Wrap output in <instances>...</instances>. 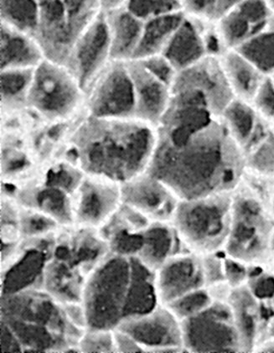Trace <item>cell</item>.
Instances as JSON below:
<instances>
[{"mask_svg": "<svg viewBox=\"0 0 274 353\" xmlns=\"http://www.w3.org/2000/svg\"><path fill=\"white\" fill-rule=\"evenodd\" d=\"M123 204L122 184L85 173L73 195V225L99 230Z\"/></svg>", "mask_w": 274, "mask_h": 353, "instance_id": "cell-12", "label": "cell"}, {"mask_svg": "<svg viewBox=\"0 0 274 353\" xmlns=\"http://www.w3.org/2000/svg\"><path fill=\"white\" fill-rule=\"evenodd\" d=\"M264 269L271 271V272L274 273V254L273 255L271 261L269 262L268 265L266 266Z\"/></svg>", "mask_w": 274, "mask_h": 353, "instance_id": "cell-50", "label": "cell"}, {"mask_svg": "<svg viewBox=\"0 0 274 353\" xmlns=\"http://www.w3.org/2000/svg\"><path fill=\"white\" fill-rule=\"evenodd\" d=\"M274 254V205L242 181L233 192V217L224 254L250 267L267 266Z\"/></svg>", "mask_w": 274, "mask_h": 353, "instance_id": "cell-4", "label": "cell"}, {"mask_svg": "<svg viewBox=\"0 0 274 353\" xmlns=\"http://www.w3.org/2000/svg\"><path fill=\"white\" fill-rule=\"evenodd\" d=\"M0 23L34 37L38 24L36 2L34 0H0Z\"/></svg>", "mask_w": 274, "mask_h": 353, "instance_id": "cell-32", "label": "cell"}, {"mask_svg": "<svg viewBox=\"0 0 274 353\" xmlns=\"http://www.w3.org/2000/svg\"><path fill=\"white\" fill-rule=\"evenodd\" d=\"M78 347L82 353H117L116 348L114 329L85 330Z\"/></svg>", "mask_w": 274, "mask_h": 353, "instance_id": "cell-37", "label": "cell"}, {"mask_svg": "<svg viewBox=\"0 0 274 353\" xmlns=\"http://www.w3.org/2000/svg\"><path fill=\"white\" fill-rule=\"evenodd\" d=\"M180 323L187 352H244L229 300H215L202 312Z\"/></svg>", "mask_w": 274, "mask_h": 353, "instance_id": "cell-9", "label": "cell"}, {"mask_svg": "<svg viewBox=\"0 0 274 353\" xmlns=\"http://www.w3.org/2000/svg\"><path fill=\"white\" fill-rule=\"evenodd\" d=\"M229 302L240 332L244 352H253L260 336V301L246 285L231 290Z\"/></svg>", "mask_w": 274, "mask_h": 353, "instance_id": "cell-24", "label": "cell"}, {"mask_svg": "<svg viewBox=\"0 0 274 353\" xmlns=\"http://www.w3.org/2000/svg\"><path fill=\"white\" fill-rule=\"evenodd\" d=\"M224 75L235 99L248 101L255 94L266 77L237 50H229L220 58Z\"/></svg>", "mask_w": 274, "mask_h": 353, "instance_id": "cell-26", "label": "cell"}, {"mask_svg": "<svg viewBox=\"0 0 274 353\" xmlns=\"http://www.w3.org/2000/svg\"><path fill=\"white\" fill-rule=\"evenodd\" d=\"M147 172L185 201L233 192L246 163L242 150L220 117L180 145L159 138Z\"/></svg>", "mask_w": 274, "mask_h": 353, "instance_id": "cell-1", "label": "cell"}, {"mask_svg": "<svg viewBox=\"0 0 274 353\" xmlns=\"http://www.w3.org/2000/svg\"><path fill=\"white\" fill-rule=\"evenodd\" d=\"M131 279L132 257L110 254L92 271L83 296L88 328L118 327L125 316Z\"/></svg>", "mask_w": 274, "mask_h": 353, "instance_id": "cell-7", "label": "cell"}, {"mask_svg": "<svg viewBox=\"0 0 274 353\" xmlns=\"http://www.w3.org/2000/svg\"><path fill=\"white\" fill-rule=\"evenodd\" d=\"M115 329L132 337L145 352H187L181 323L166 305H158L151 312L125 318Z\"/></svg>", "mask_w": 274, "mask_h": 353, "instance_id": "cell-13", "label": "cell"}, {"mask_svg": "<svg viewBox=\"0 0 274 353\" xmlns=\"http://www.w3.org/2000/svg\"><path fill=\"white\" fill-rule=\"evenodd\" d=\"M260 119L252 103L238 99L231 100L221 114L227 132L242 150L252 137Z\"/></svg>", "mask_w": 274, "mask_h": 353, "instance_id": "cell-29", "label": "cell"}, {"mask_svg": "<svg viewBox=\"0 0 274 353\" xmlns=\"http://www.w3.org/2000/svg\"><path fill=\"white\" fill-rule=\"evenodd\" d=\"M204 279L207 288L225 284L224 253L202 256Z\"/></svg>", "mask_w": 274, "mask_h": 353, "instance_id": "cell-42", "label": "cell"}, {"mask_svg": "<svg viewBox=\"0 0 274 353\" xmlns=\"http://www.w3.org/2000/svg\"><path fill=\"white\" fill-rule=\"evenodd\" d=\"M177 72H182L207 57L202 23L198 19L185 18L162 52Z\"/></svg>", "mask_w": 274, "mask_h": 353, "instance_id": "cell-21", "label": "cell"}, {"mask_svg": "<svg viewBox=\"0 0 274 353\" xmlns=\"http://www.w3.org/2000/svg\"><path fill=\"white\" fill-rule=\"evenodd\" d=\"M220 0H184V13L200 21H215L218 19Z\"/></svg>", "mask_w": 274, "mask_h": 353, "instance_id": "cell-41", "label": "cell"}, {"mask_svg": "<svg viewBox=\"0 0 274 353\" xmlns=\"http://www.w3.org/2000/svg\"><path fill=\"white\" fill-rule=\"evenodd\" d=\"M184 18V11L181 10L161 14L145 21L134 60L162 54Z\"/></svg>", "mask_w": 274, "mask_h": 353, "instance_id": "cell-28", "label": "cell"}, {"mask_svg": "<svg viewBox=\"0 0 274 353\" xmlns=\"http://www.w3.org/2000/svg\"><path fill=\"white\" fill-rule=\"evenodd\" d=\"M36 34L46 59L67 65L78 39L103 14L100 0H34Z\"/></svg>", "mask_w": 274, "mask_h": 353, "instance_id": "cell-6", "label": "cell"}, {"mask_svg": "<svg viewBox=\"0 0 274 353\" xmlns=\"http://www.w3.org/2000/svg\"><path fill=\"white\" fill-rule=\"evenodd\" d=\"M251 103L257 114L265 121L274 123V79L266 77L251 100Z\"/></svg>", "mask_w": 274, "mask_h": 353, "instance_id": "cell-38", "label": "cell"}, {"mask_svg": "<svg viewBox=\"0 0 274 353\" xmlns=\"http://www.w3.org/2000/svg\"><path fill=\"white\" fill-rule=\"evenodd\" d=\"M128 67L135 93V119L159 128L171 101V88L157 79L140 61H130Z\"/></svg>", "mask_w": 274, "mask_h": 353, "instance_id": "cell-18", "label": "cell"}, {"mask_svg": "<svg viewBox=\"0 0 274 353\" xmlns=\"http://www.w3.org/2000/svg\"><path fill=\"white\" fill-rule=\"evenodd\" d=\"M1 323L28 352H81L85 330L67 319L63 303L43 289L1 296ZM87 330V329H86Z\"/></svg>", "mask_w": 274, "mask_h": 353, "instance_id": "cell-3", "label": "cell"}, {"mask_svg": "<svg viewBox=\"0 0 274 353\" xmlns=\"http://www.w3.org/2000/svg\"><path fill=\"white\" fill-rule=\"evenodd\" d=\"M114 337L117 353L145 352L136 341L118 329H114Z\"/></svg>", "mask_w": 274, "mask_h": 353, "instance_id": "cell-46", "label": "cell"}, {"mask_svg": "<svg viewBox=\"0 0 274 353\" xmlns=\"http://www.w3.org/2000/svg\"><path fill=\"white\" fill-rule=\"evenodd\" d=\"M179 1H180L181 3H183V1H184V0H179ZM182 9H183V8H182Z\"/></svg>", "mask_w": 274, "mask_h": 353, "instance_id": "cell-52", "label": "cell"}, {"mask_svg": "<svg viewBox=\"0 0 274 353\" xmlns=\"http://www.w3.org/2000/svg\"><path fill=\"white\" fill-rule=\"evenodd\" d=\"M214 301L210 290L207 287H204L185 294L166 306L171 310L180 321H182L202 312Z\"/></svg>", "mask_w": 274, "mask_h": 353, "instance_id": "cell-35", "label": "cell"}, {"mask_svg": "<svg viewBox=\"0 0 274 353\" xmlns=\"http://www.w3.org/2000/svg\"><path fill=\"white\" fill-rule=\"evenodd\" d=\"M87 279L76 268L51 257L45 266L42 288L61 303L83 302Z\"/></svg>", "mask_w": 274, "mask_h": 353, "instance_id": "cell-23", "label": "cell"}, {"mask_svg": "<svg viewBox=\"0 0 274 353\" xmlns=\"http://www.w3.org/2000/svg\"><path fill=\"white\" fill-rule=\"evenodd\" d=\"M1 349L2 352H24L17 337L3 323H1Z\"/></svg>", "mask_w": 274, "mask_h": 353, "instance_id": "cell-47", "label": "cell"}, {"mask_svg": "<svg viewBox=\"0 0 274 353\" xmlns=\"http://www.w3.org/2000/svg\"><path fill=\"white\" fill-rule=\"evenodd\" d=\"M260 303L262 323L260 339L257 344L268 337L274 336V296L268 301H260Z\"/></svg>", "mask_w": 274, "mask_h": 353, "instance_id": "cell-44", "label": "cell"}, {"mask_svg": "<svg viewBox=\"0 0 274 353\" xmlns=\"http://www.w3.org/2000/svg\"><path fill=\"white\" fill-rule=\"evenodd\" d=\"M65 316L76 327L86 330L88 328V323L83 302H69L63 304Z\"/></svg>", "mask_w": 274, "mask_h": 353, "instance_id": "cell-45", "label": "cell"}, {"mask_svg": "<svg viewBox=\"0 0 274 353\" xmlns=\"http://www.w3.org/2000/svg\"><path fill=\"white\" fill-rule=\"evenodd\" d=\"M85 96L67 65L45 58L34 70L27 108L48 121H63L84 107Z\"/></svg>", "mask_w": 274, "mask_h": 353, "instance_id": "cell-8", "label": "cell"}, {"mask_svg": "<svg viewBox=\"0 0 274 353\" xmlns=\"http://www.w3.org/2000/svg\"><path fill=\"white\" fill-rule=\"evenodd\" d=\"M21 205V204H19ZM19 225L23 239H40L53 236L64 227L52 217L36 208L21 205Z\"/></svg>", "mask_w": 274, "mask_h": 353, "instance_id": "cell-33", "label": "cell"}, {"mask_svg": "<svg viewBox=\"0 0 274 353\" xmlns=\"http://www.w3.org/2000/svg\"><path fill=\"white\" fill-rule=\"evenodd\" d=\"M246 170L274 178V128L267 137L244 153Z\"/></svg>", "mask_w": 274, "mask_h": 353, "instance_id": "cell-34", "label": "cell"}, {"mask_svg": "<svg viewBox=\"0 0 274 353\" xmlns=\"http://www.w3.org/2000/svg\"><path fill=\"white\" fill-rule=\"evenodd\" d=\"M268 1L271 3V6L273 7L274 9V0H268Z\"/></svg>", "mask_w": 274, "mask_h": 353, "instance_id": "cell-51", "label": "cell"}, {"mask_svg": "<svg viewBox=\"0 0 274 353\" xmlns=\"http://www.w3.org/2000/svg\"><path fill=\"white\" fill-rule=\"evenodd\" d=\"M246 285L250 292L260 301H268L274 296V274L264 268L251 267Z\"/></svg>", "mask_w": 274, "mask_h": 353, "instance_id": "cell-39", "label": "cell"}, {"mask_svg": "<svg viewBox=\"0 0 274 353\" xmlns=\"http://www.w3.org/2000/svg\"><path fill=\"white\" fill-rule=\"evenodd\" d=\"M233 192L180 201L172 220L185 251L206 256L222 254L229 241Z\"/></svg>", "mask_w": 274, "mask_h": 353, "instance_id": "cell-5", "label": "cell"}, {"mask_svg": "<svg viewBox=\"0 0 274 353\" xmlns=\"http://www.w3.org/2000/svg\"><path fill=\"white\" fill-rule=\"evenodd\" d=\"M125 10L144 22L161 14L183 11L179 0H127Z\"/></svg>", "mask_w": 274, "mask_h": 353, "instance_id": "cell-36", "label": "cell"}, {"mask_svg": "<svg viewBox=\"0 0 274 353\" xmlns=\"http://www.w3.org/2000/svg\"><path fill=\"white\" fill-rule=\"evenodd\" d=\"M110 254L98 230L72 225L57 232L52 257L76 268L88 278Z\"/></svg>", "mask_w": 274, "mask_h": 353, "instance_id": "cell-16", "label": "cell"}, {"mask_svg": "<svg viewBox=\"0 0 274 353\" xmlns=\"http://www.w3.org/2000/svg\"><path fill=\"white\" fill-rule=\"evenodd\" d=\"M150 223L141 213L123 203L98 232L109 245L111 254L137 257L144 245L145 231Z\"/></svg>", "mask_w": 274, "mask_h": 353, "instance_id": "cell-19", "label": "cell"}, {"mask_svg": "<svg viewBox=\"0 0 274 353\" xmlns=\"http://www.w3.org/2000/svg\"><path fill=\"white\" fill-rule=\"evenodd\" d=\"M184 251L171 223H151L145 231L144 245L137 258L156 272L171 256Z\"/></svg>", "mask_w": 274, "mask_h": 353, "instance_id": "cell-25", "label": "cell"}, {"mask_svg": "<svg viewBox=\"0 0 274 353\" xmlns=\"http://www.w3.org/2000/svg\"><path fill=\"white\" fill-rule=\"evenodd\" d=\"M274 352V336L268 337L260 341L254 347L253 352Z\"/></svg>", "mask_w": 274, "mask_h": 353, "instance_id": "cell-49", "label": "cell"}, {"mask_svg": "<svg viewBox=\"0 0 274 353\" xmlns=\"http://www.w3.org/2000/svg\"><path fill=\"white\" fill-rule=\"evenodd\" d=\"M158 305L154 271L132 257V279L123 319L151 312Z\"/></svg>", "mask_w": 274, "mask_h": 353, "instance_id": "cell-27", "label": "cell"}, {"mask_svg": "<svg viewBox=\"0 0 274 353\" xmlns=\"http://www.w3.org/2000/svg\"><path fill=\"white\" fill-rule=\"evenodd\" d=\"M85 94L88 117L135 119V93L128 62L112 61Z\"/></svg>", "mask_w": 274, "mask_h": 353, "instance_id": "cell-10", "label": "cell"}, {"mask_svg": "<svg viewBox=\"0 0 274 353\" xmlns=\"http://www.w3.org/2000/svg\"><path fill=\"white\" fill-rule=\"evenodd\" d=\"M122 199L151 223H172L180 203L171 188L148 172L122 184Z\"/></svg>", "mask_w": 274, "mask_h": 353, "instance_id": "cell-15", "label": "cell"}, {"mask_svg": "<svg viewBox=\"0 0 274 353\" xmlns=\"http://www.w3.org/2000/svg\"><path fill=\"white\" fill-rule=\"evenodd\" d=\"M112 61L109 29L102 14L76 41L65 65L86 92Z\"/></svg>", "mask_w": 274, "mask_h": 353, "instance_id": "cell-14", "label": "cell"}, {"mask_svg": "<svg viewBox=\"0 0 274 353\" xmlns=\"http://www.w3.org/2000/svg\"><path fill=\"white\" fill-rule=\"evenodd\" d=\"M135 61H140L150 74L172 88L179 72L162 54Z\"/></svg>", "mask_w": 274, "mask_h": 353, "instance_id": "cell-40", "label": "cell"}, {"mask_svg": "<svg viewBox=\"0 0 274 353\" xmlns=\"http://www.w3.org/2000/svg\"><path fill=\"white\" fill-rule=\"evenodd\" d=\"M159 133L137 119L88 117L76 130L70 158L84 173L99 174L125 183L148 170Z\"/></svg>", "mask_w": 274, "mask_h": 353, "instance_id": "cell-2", "label": "cell"}, {"mask_svg": "<svg viewBox=\"0 0 274 353\" xmlns=\"http://www.w3.org/2000/svg\"><path fill=\"white\" fill-rule=\"evenodd\" d=\"M241 1L242 0H220L218 19L221 18L223 14L229 12V11L234 9Z\"/></svg>", "mask_w": 274, "mask_h": 353, "instance_id": "cell-48", "label": "cell"}, {"mask_svg": "<svg viewBox=\"0 0 274 353\" xmlns=\"http://www.w3.org/2000/svg\"><path fill=\"white\" fill-rule=\"evenodd\" d=\"M273 79H274V75L272 76ZM273 127L274 128V123L273 124Z\"/></svg>", "mask_w": 274, "mask_h": 353, "instance_id": "cell-53", "label": "cell"}, {"mask_svg": "<svg viewBox=\"0 0 274 353\" xmlns=\"http://www.w3.org/2000/svg\"><path fill=\"white\" fill-rule=\"evenodd\" d=\"M45 59L43 50L36 37L0 23V71L34 69Z\"/></svg>", "mask_w": 274, "mask_h": 353, "instance_id": "cell-20", "label": "cell"}, {"mask_svg": "<svg viewBox=\"0 0 274 353\" xmlns=\"http://www.w3.org/2000/svg\"><path fill=\"white\" fill-rule=\"evenodd\" d=\"M235 50L255 65L262 74L274 75V21Z\"/></svg>", "mask_w": 274, "mask_h": 353, "instance_id": "cell-31", "label": "cell"}, {"mask_svg": "<svg viewBox=\"0 0 274 353\" xmlns=\"http://www.w3.org/2000/svg\"><path fill=\"white\" fill-rule=\"evenodd\" d=\"M34 69H10L0 71V96L3 112L27 108Z\"/></svg>", "mask_w": 274, "mask_h": 353, "instance_id": "cell-30", "label": "cell"}, {"mask_svg": "<svg viewBox=\"0 0 274 353\" xmlns=\"http://www.w3.org/2000/svg\"><path fill=\"white\" fill-rule=\"evenodd\" d=\"M56 234L23 239L12 253L1 259V296L43 289L45 269L52 257Z\"/></svg>", "mask_w": 274, "mask_h": 353, "instance_id": "cell-11", "label": "cell"}, {"mask_svg": "<svg viewBox=\"0 0 274 353\" xmlns=\"http://www.w3.org/2000/svg\"><path fill=\"white\" fill-rule=\"evenodd\" d=\"M224 269L227 284L231 289L248 284L251 267L224 254Z\"/></svg>", "mask_w": 274, "mask_h": 353, "instance_id": "cell-43", "label": "cell"}, {"mask_svg": "<svg viewBox=\"0 0 274 353\" xmlns=\"http://www.w3.org/2000/svg\"><path fill=\"white\" fill-rule=\"evenodd\" d=\"M154 284L160 305H168L206 287L202 256L184 251L171 256L156 272Z\"/></svg>", "mask_w": 274, "mask_h": 353, "instance_id": "cell-17", "label": "cell"}, {"mask_svg": "<svg viewBox=\"0 0 274 353\" xmlns=\"http://www.w3.org/2000/svg\"><path fill=\"white\" fill-rule=\"evenodd\" d=\"M103 14L109 29L112 60L122 62L134 60L140 43L145 22L127 10Z\"/></svg>", "mask_w": 274, "mask_h": 353, "instance_id": "cell-22", "label": "cell"}]
</instances>
